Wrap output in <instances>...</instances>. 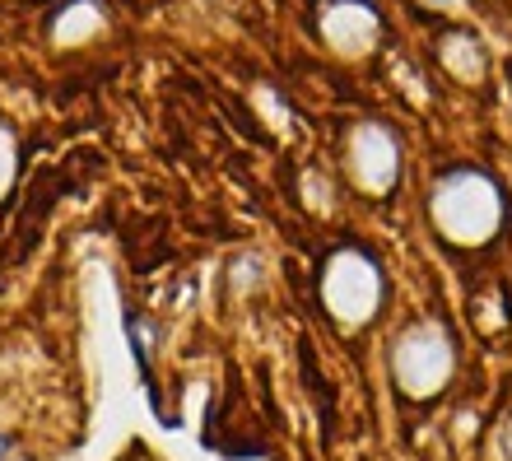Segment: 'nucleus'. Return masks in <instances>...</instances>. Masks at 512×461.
I'll use <instances>...</instances> for the list:
<instances>
[{"instance_id":"nucleus-1","label":"nucleus","mask_w":512,"mask_h":461,"mask_svg":"<svg viewBox=\"0 0 512 461\" xmlns=\"http://www.w3.org/2000/svg\"><path fill=\"white\" fill-rule=\"evenodd\" d=\"M373 28H378V19H373V10L359 5V0H340V5H331V14H326V38L336 42V47H345V52L368 47V42H373Z\"/></svg>"},{"instance_id":"nucleus-2","label":"nucleus","mask_w":512,"mask_h":461,"mask_svg":"<svg viewBox=\"0 0 512 461\" xmlns=\"http://www.w3.org/2000/svg\"><path fill=\"white\" fill-rule=\"evenodd\" d=\"M391 168H396V150H391L387 131H378V126L359 131V173H364L373 187H387Z\"/></svg>"},{"instance_id":"nucleus-3","label":"nucleus","mask_w":512,"mask_h":461,"mask_svg":"<svg viewBox=\"0 0 512 461\" xmlns=\"http://www.w3.org/2000/svg\"><path fill=\"white\" fill-rule=\"evenodd\" d=\"M94 24H98V10H94V5H80V10H75V19H70V14L61 19V28H56V33H61V38H80L84 28H94Z\"/></svg>"},{"instance_id":"nucleus-4","label":"nucleus","mask_w":512,"mask_h":461,"mask_svg":"<svg viewBox=\"0 0 512 461\" xmlns=\"http://www.w3.org/2000/svg\"><path fill=\"white\" fill-rule=\"evenodd\" d=\"M433 5H452V0H433Z\"/></svg>"},{"instance_id":"nucleus-5","label":"nucleus","mask_w":512,"mask_h":461,"mask_svg":"<svg viewBox=\"0 0 512 461\" xmlns=\"http://www.w3.org/2000/svg\"><path fill=\"white\" fill-rule=\"evenodd\" d=\"M0 452H5V448H0Z\"/></svg>"}]
</instances>
